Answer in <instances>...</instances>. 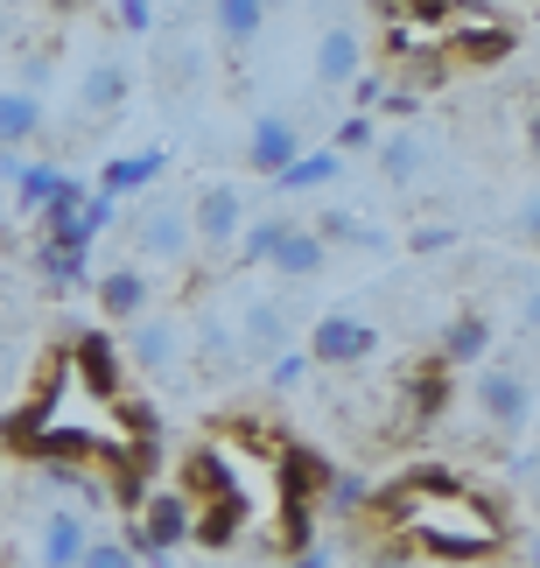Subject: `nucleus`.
Instances as JSON below:
<instances>
[{"label":"nucleus","instance_id":"nucleus-1","mask_svg":"<svg viewBox=\"0 0 540 568\" xmlns=\"http://www.w3.org/2000/svg\"><path fill=\"white\" fill-rule=\"evenodd\" d=\"M400 534L415 540L428 561H442V568L449 561H485V555L506 548L499 506H491L485 491H470V485H449L442 498H421V506L400 519Z\"/></svg>","mask_w":540,"mask_h":568},{"label":"nucleus","instance_id":"nucleus-2","mask_svg":"<svg viewBox=\"0 0 540 568\" xmlns=\"http://www.w3.org/2000/svg\"><path fill=\"white\" fill-rule=\"evenodd\" d=\"M330 477H337V464L323 449L274 443V491H281V506H316V498L330 491Z\"/></svg>","mask_w":540,"mask_h":568},{"label":"nucleus","instance_id":"nucleus-3","mask_svg":"<svg viewBox=\"0 0 540 568\" xmlns=\"http://www.w3.org/2000/svg\"><path fill=\"white\" fill-rule=\"evenodd\" d=\"M240 225H246L240 190H232V183H204V190H197V204H190V246L225 253L232 239H240Z\"/></svg>","mask_w":540,"mask_h":568},{"label":"nucleus","instance_id":"nucleus-4","mask_svg":"<svg viewBox=\"0 0 540 568\" xmlns=\"http://www.w3.org/2000/svg\"><path fill=\"white\" fill-rule=\"evenodd\" d=\"M379 352V331L373 323H358V316H323L316 331H309V365H365Z\"/></svg>","mask_w":540,"mask_h":568},{"label":"nucleus","instance_id":"nucleus-5","mask_svg":"<svg viewBox=\"0 0 540 568\" xmlns=\"http://www.w3.org/2000/svg\"><path fill=\"white\" fill-rule=\"evenodd\" d=\"M478 407H485L491 428H527V414H533V386H527V373H520V365H485Z\"/></svg>","mask_w":540,"mask_h":568},{"label":"nucleus","instance_id":"nucleus-6","mask_svg":"<svg viewBox=\"0 0 540 568\" xmlns=\"http://www.w3.org/2000/svg\"><path fill=\"white\" fill-rule=\"evenodd\" d=\"M63 358H71V373L84 379V393H99V400H120V344H113V331H84Z\"/></svg>","mask_w":540,"mask_h":568},{"label":"nucleus","instance_id":"nucleus-7","mask_svg":"<svg viewBox=\"0 0 540 568\" xmlns=\"http://www.w3.org/2000/svg\"><path fill=\"white\" fill-rule=\"evenodd\" d=\"M134 527L147 534V548H155V555H169V548H183V540H190V498L183 491H147L141 498V513H134Z\"/></svg>","mask_w":540,"mask_h":568},{"label":"nucleus","instance_id":"nucleus-8","mask_svg":"<svg viewBox=\"0 0 540 568\" xmlns=\"http://www.w3.org/2000/svg\"><path fill=\"white\" fill-rule=\"evenodd\" d=\"M190 506H211V498H240V477H232V456L225 449H190L183 456V485H176Z\"/></svg>","mask_w":540,"mask_h":568},{"label":"nucleus","instance_id":"nucleus-9","mask_svg":"<svg viewBox=\"0 0 540 568\" xmlns=\"http://www.w3.org/2000/svg\"><path fill=\"white\" fill-rule=\"evenodd\" d=\"M302 155V134H295V120L288 113H261L253 120V141H246V162H253V176H281Z\"/></svg>","mask_w":540,"mask_h":568},{"label":"nucleus","instance_id":"nucleus-10","mask_svg":"<svg viewBox=\"0 0 540 568\" xmlns=\"http://www.w3.org/2000/svg\"><path fill=\"white\" fill-rule=\"evenodd\" d=\"M134 239H141V253H147V260L176 267V260H190V211H176V204H155V211H141Z\"/></svg>","mask_w":540,"mask_h":568},{"label":"nucleus","instance_id":"nucleus-11","mask_svg":"<svg viewBox=\"0 0 540 568\" xmlns=\"http://www.w3.org/2000/svg\"><path fill=\"white\" fill-rule=\"evenodd\" d=\"M246 498H211V506H190V540L211 555H225V548H240V534H246Z\"/></svg>","mask_w":540,"mask_h":568},{"label":"nucleus","instance_id":"nucleus-12","mask_svg":"<svg viewBox=\"0 0 540 568\" xmlns=\"http://www.w3.org/2000/svg\"><path fill=\"white\" fill-rule=\"evenodd\" d=\"M92 288H99V302H105V316H120V323H141L147 302H155V281H147L141 267H105Z\"/></svg>","mask_w":540,"mask_h":568},{"label":"nucleus","instance_id":"nucleus-13","mask_svg":"<svg viewBox=\"0 0 540 568\" xmlns=\"http://www.w3.org/2000/svg\"><path fill=\"white\" fill-rule=\"evenodd\" d=\"M84 548H92V527H84V513L57 506L50 527H42V568H78Z\"/></svg>","mask_w":540,"mask_h":568},{"label":"nucleus","instance_id":"nucleus-14","mask_svg":"<svg viewBox=\"0 0 540 568\" xmlns=\"http://www.w3.org/2000/svg\"><path fill=\"white\" fill-rule=\"evenodd\" d=\"M478 358H491V316L463 310V316L442 331V344H436V365H478Z\"/></svg>","mask_w":540,"mask_h":568},{"label":"nucleus","instance_id":"nucleus-15","mask_svg":"<svg viewBox=\"0 0 540 568\" xmlns=\"http://www.w3.org/2000/svg\"><path fill=\"white\" fill-rule=\"evenodd\" d=\"M449 414V365L428 358L415 379H407V428H428V422H442Z\"/></svg>","mask_w":540,"mask_h":568},{"label":"nucleus","instance_id":"nucleus-16","mask_svg":"<svg viewBox=\"0 0 540 568\" xmlns=\"http://www.w3.org/2000/svg\"><path fill=\"white\" fill-rule=\"evenodd\" d=\"M134 358L147 365V373H176L183 331H176V323H162V316H141V323H134Z\"/></svg>","mask_w":540,"mask_h":568},{"label":"nucleus","instance_id":"nucleus-17","mask_svg":"<svg viewBox=\"0 0 540 568\" xmlns=\"http://www.w3.org/2000/svg\"><path fill=\"white\" fill-rule=\"evenodd\" d=\"M316 78L323 84H351L358 78V29L351 21H330V36L316 42Z\"/></svg>","mask_w":540,"mask_h":568},{"label":"nucleus","instance_id":"nucleus-18","mask_svg":"<svg viewBox=\"0 0 540 568\" xmlns=\"http://www.w3.org/2000/svg\"><path fill=\"white\" fill-rule=\"evenodd\" d=\"M169 169L162 148H141V155H120V162H105V176H99V196H126V190H147Z\"/></svg>","mask_w":540,"mask_h":568},{"label":"nucleus","instance_id":"nucleus-19","mask_svg":"<svg viewBox=\"0 0 540 568\" xmlns=\"http://www.w3.org/2000/svg\"><path fill=\"white\" fill-rule=\"evenodd\" d=\"M35 134H42V99L21 92V84H8V92H0V148H21Z\"/></svg>","mask_w":540,"mask_h":568},{"label":"nucleus","instance_id":"nucleus-20","mask_svg":"<svg viewBox=\"0 0 540 568\" xmlns=\"http://www.w3.org/2000/svg\"><path fill=\"white\" fill-rule=\"evenodd\" d=\"M323 260H330V246H323L316 232L288 225V239H281V246H274V260H267V267H274V274H288V281H309V274L323 267Z\"/></svg>","mask_w":540,"mask_h":568},{"label":"nucleus","instance_id":"nucleus-21","mask_svg":"<svg viewBox=\"0 0 540 568\" xmlns=\"http://www.w3.org/2000/svg\"><path fill=\"white\" fill-rule=\"evenodd\" d=\"M512 42H520V36H512L506 21H470V29H457V57L485 71V63H506L512 57Z\"/></svg>","mask_w":540,"mask_h":568},{"label":"nucleus","instance_id":"nucleus-22","mask_svg":"<svg viewBox=\"0 0 540 568\" xmlns=\"http://www.w3.org/2000/svg\"><path fill=\"white\" fill-rule=\"evenodd\" d=\"M379 169H386V183H421V169H428V141L421 134H386L379 141Z\"/></svg>","mask_w":540,"mask_h":568},{"label":"nucleus","instance_id":"nucleus-23","mask_svg":"<svg viewBox=\"0 0 540 568\" xmlns=\"http://www.w3.org/2000/svg\"><path fill=\"white\" fill-rule=\"evenodd\" d=\"M211 21H218L225 42H253V36L274 21V8H267V0H218V8H211Z\"/></svg>","mask_w":540,"mask_h":568},{"label":"nucleus","instance_id":"nucleus-24","mask_svg":"<svg viewBox=\"0 0 540 568\" xmlns=\"http://www.w3.org/2000/svg\"><path fill=\"white\" fill-rule=\"evenodd\" d=\"M281 337H288V316L274 302H253L246 310V358H281Z\"/></svg>","mask_w":540,"mask_h":568},{"label":"nucleus","instance_id":"nucleus-25","mask_svg":"<svg viewBox=\"0 0 540 568\" xmlns=\"http://www.w3.org/2000/svg\"><path fill=\"white\" fill-rule=\"evenodd\" d=\"M281 239H288V217H261V225H240V239H232V253H240L246 267H267Z\"/></svg>","mask_w":540,"mask_h":568},{"label":"nucleus","instance_id":"nucleus-26","mask_svg":"<svg viewBox=\"0 0 540 568\" xmlns=\"http://www.w3.org/2000/svg\"><path fill=\"white\" fill-rule=\"evenodd\" d=\"M337 155H330V148H316V155H295L288 169H281V176H274V190H316V183H337Z\"/></svg>","mask_w":540,"mask_h":568},{"label":"nucleus","instance_id":"nucleus-27","mask_svg":"<svg viewBox=\"0 0 540 568\" xmlns=\"http://www.w3.org/2000/svg\"><path fill=\"white\" fill-rule=\"evenodd\" d=\"M274 548H281V555L316 548V506H281V519H274Z\"/></svg>","mask_w":540,"mask_h":568},{"label":"nucleus","instance_id":"nucleus-28","mask_svg":"<svg viewBox=\"0 0 540 568\" xmlns=\"http://www.w3.org/2000/svg\"><path fill=\"white\" fill-rule=\"evenodd\" d=\"M57 176H63V169H50V162H29V169H14V204L42 217V204H50V190H57Z\"/></svg>","mask_w":540,"mask_h":568},{"label":"nucleus","instance_id":"nucleus-29","mask_svg":"<svg viewBox=\"0 0 540 568\" xmlns=\"http://www.w3.org/2000/svg\"><path fill=\"white\" fill-rule=\"evenodd\" d=\"M316 506H330V519H358L365 506H373V491H365V477H351V470H337V477H330V491H323Z\"/></svg>","mask_w":540,"mask_h":568},{"label":"nucleus","instance_id":"nucleus-30","mask_svg":"<svg viewBox=\"0 0 540 568\" xmlns=\"http://www.w3.org/2000/svg\"><path fill=\"white\" fill-rule=\"evenodd\" d=\"M120 99H126V71L120 63H99V71L84 78V113H113Z\"/></svg>","mask_w":540,"mask_h":568},{"label":"nucleus","instance_id":"nucleus-31","mask_svg":"<svg viewBox=\"0 0 540 568\" xmlns=\"http://www.w3.org/2000/svg\"><path fill=\"white\" fill-rule=\"evenodd\" d=\"M84 196H92V190H84L78 176H57V190H50V204H42V232H57V225H71V217H78V204H84Z\"/></svg>","mask_w":540,"mask_h":568},{"label":"nucleus","instance_id":"nucleus-32","mask_svg":"<svg viewBox=\"0 0 540 568\" xmlns=\"http://www.w3.org/2000/svg\"><path fill=\"white\" fill-rule=\"evenodd\" d=\"M113 414H120V428L134 435V443H162V414L147 400H113Z\"/></svg>","mask_w":540,"mask_h":568},{"label":"nucleus","instance_id":"nucleus-33","mask_svg":"<svg viewBox=\"0 0 540 568\" xmlns=\"http://www.w3.org/2000/svg\"><path fill=\"white\" fill-rule=\"evenodd\" d=\"M373 141H379V126H373V120H365V113H351V120H344V126H337V148H330V155L344 162V155H358V148H373Z\"/></svg>","mask_w":540,"mask_h":568},{"label":"nucleus","instance_id":"nucleus-34","mask_svg":"<svg viewBox=\"0 0 540 568\" xmlns=\"http://www.w3.org/2000/svg\"><path fill=\"white\" fill-rule=\"evenodd\" d=\"M442 50H415V57H407V78H415V92H436V84H442Z\"/></svg>","mask_w":540,"mask_h":568},{"label":"nucleus","instance_id":"nucleus-35","mask_svg":"<svg viewBox=\"0 0 540 568\" xmlns=\"http://www.w3.org/2000/svg\"><path fill=\"white\" fill-rule=\"evenodd\" d=\"M113 21H120L126 36H147V29L162 21V8H147V0H120V8H113Z\"/></svg>","mask_w":540,"mask_h":568},{"label":"nucleus","instance_id":"nucleus-36","mask_svg":"<svg viewBox=\"0 0 540 568\" xmlns=\"http://www.w3.org/2000/svg\"><path fill=\"white\" fill-rule=\"evenodd\" d=\"M302 373H309V358H302V352H281V358L267 365V386L288 393V386H302Z\"/></svg>","mask_w":540,"mask_h":568},{"label":"nucleus","instance_id":"nucleus-37","mask_svg":"<svg viewBox=\"0 0 540 568\" xmlns=\"http://www.w3.org/2000/svg\"><path fill=\"white\" fill-rule=\"evenodd\" d=\"M78 568H134V555H126L120 540H92V548L78 555Z\"/></svg>","mask_w":540,"mask_h":568},{"label":"nucleus","instance_id":"nucleus-38","mask_svg":"<svg viewBox=\"0 0 540 568\" xmlns=\"http://www.w3.org/2000/svg\"><path fill=\"white\" fill-rule=\"evenodd\" d=\"M309 232L323 239V246H337V239H351V232H358V217H344V211H323V217H316Z\"/></svg>","mask_w":540,"mask_h":568},{"label":"nucleus","instance_id":"nucleus-39","mask_svg":"<svg viewBox=\"0 0 540 568\" xmlns=\"http://www.w3.org/2000/svg\"><path fill=\"white\" fill-rule=\"evenodd\" d=\"M407 246H415V253H442V246H457V232H449V225H421Z\"/></svg>","mask_w":540,"mask_h":568},{"label":"nucleus","instance_id":"nucleus-40","mask_svg":"<svg viewBox=\"0 0 540 568\" xmlns=\"http://www.w3.org/2000/svg\"><path fill=\"white\" fill-rule=\"evenodd\" d=\"M351 99H358V113L373 120V105L386 99V78H351Z\"/></svg>","mask_w":540,"mask_h":568},{"label":"nucleus","instance_id":"nucleus-41","mask_svg":"<svg viewBox=\"0 0 540 568\" xmlns=\"http://www.w3.org/2000/svg\"><path fill=\"white\" fill-rule=\"evenodd\" d=\"M281 568H330V548H323V540H316V548H302V555H288V561H281Z\"/></svg>","mask_w":540,"mask_h":568},{"label":"nucleus","instance_id":"nucleus-42","mask_svg":"<svg viewBox=\"0 0 540 568\" xmlns=\"http://www.w3.org/2000/svg\"><path fill=\"white\" fill-rule=\"evenodd\" d=\"M0 36H8V14H0Z\"/></svg>","mask_w":540,"mask_h":568}]
</instances>
